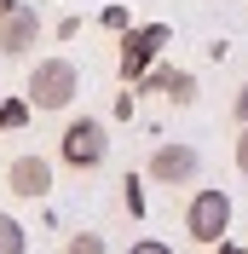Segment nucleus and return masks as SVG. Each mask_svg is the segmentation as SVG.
Instances as JSON below:
<instances>
[{
    "instance_id": "obj_15",
    "label": "nucleus",
    "mask_w": 248,
    "mask_h": 254,
    "mask_svg": "<svg viewBox=\"0 0 248 254\" xmlns=\"http://www.w3.org/2000/svg\"><path fill=\"white\" fill-rule=\"evenodd\" d=\"M231 110H237V122H248V81L237 87V104H231Z\"/></svg>"
},
{
    "instance_id": "obj_6",
    "label": "nucleus",
    "mask_w": 248,
    "mask_h": 254,
    "mask_svg": "<svg viewBox=\"0 0 248 254\" xmlns=\"http://www.w3.org/2000/svg\"><path fill=\"white\" fill-rule=\"evenodd\" d=\"M6 190L23 196V202L52 196V162L47 156H12V162H6Z\"/></svg>"
},
{
    "instance_id": "obj_7",
    "label": "nucleus",
    "mask_w": 248,
    "mask_h": 254,
    "mask_svg": "<svg viewBox=\"0 0 248 254\" xmlns=\"http://www.w3.org/2000/svg\"><path fill=\"white\" fill-rule=\"evenodd\" d=\"M35 41H41V12L35 6H12L0 17V58H29Z\"/></svg>"
},
{
    "instance_id": "obj_14",
    "label": "nucleus",
    "mask_w": 248,
    "mask_h": 254,
    "mask_svg": "<svg viewBox=\"0 0 248 254\" xmlns=\"http://www.w3.org/2000/svg\"><path fill=\"white\" fill-rule=\"evenodd\" d=\"M237 168L248 174V122H243V133H237Z\"/></svg>"
},
{
    "instance_id": "obj_4",
    "label": "nucleus",
    "mask_w": 248,
    "mask_h": 254,
    "mask_svg": "<svg viewBox=\"0 0 248 254\" xmlns=\"http://www.w3.org/2000/svg\"><path fill=\"white\" fill-rule=\"evenodd\" d=\"M168 41H173L168 23H144V29H127V35H122V58H116V64H122V81H127V87L156 64V52L168 47Z\"/></svg>"
},
{
    "instance_id": "obj_10",
    "label": "nucleus",
    "mask_w": 248,
    "mask_h": 254,
    "mask_svg": "<svg viewBox=\"0 0 248 254\" xmlns=\"http://www.w3.org/2000/svg\"><path fill=\"white\" fill-rule=\"evenodd\" d=\"M29 122V98H0V133H17Z\"/></svg>"
},
{
    "instance_id": "obj_12",
    "label": "nucleus",
    "mask_w": 248,
    "mask_h": 254,
    "mask_svg": "<svg viewBox=\"0 0 248 254\" xmlns=\"http://www.w3.org/2000/svg\"><path fill=\"white\" fill-rule=\"evenodd\" d=\"M122 196H127V214H144V190H139V179H122Z\"/></svg>"
},
{
    "instance_id": "obj_1",
    "label": "nucleus",
    "mask_w": 248,
    "mask_h": 254,
    "mask_svg": "<svg viewBox=\"0 0 248 254\" xmlns=\"http://www.w3.org/2000/svg\"><path fill=\"white\" fill-rule=\"evenodd\" d=\"M58 156H63V168H75V174L104 168V156H110V127L98 122V116H75V122L58 133Z\"/></svg>"
},
{
    "instance_id": "obj_11",
    "label": "nucleus",
    "mask_w": 248,
    "mask_h": 254,
    "mask_svg": "<svg viewBox=\"0 0 248 254\" xmlns=\"http://www.w3.org/2000/svg\"><path fill=\"white\" fill-rule=\"evenodd\" d=\"M63 254H104V237L98 231H75V237L63 243Z\"/></svg>"
},
{
    "instance_id": "obj_8",
    "label": "nucleus",
    "mask_w": 248,
    "mask_h": 254,
    "mask_svg": "<svg viewBox=\"0 0 248 254\" xmlns=\"http://www.w3.org/2000/svg\"><path fill=\"white\" fill-rule=\"evenodd\" d=\"M133 87H144V93H168L179 110H185V104H196V75H190V69H168V64H150V69H144Z\"/></svg>"
},
{
    "instance_id": "obj_16",
    "label": "nucleus",
    "mask_w": 248,
    "mask_h": 254,
    "mask_svg": "<svg viewBox=\"0 0 248 254\" xmlns=\"http://www.w3.org/2000/svg\"><path fill=\"white\" fill-rule=\"evenodd\" d=\"M214 254H248V249H243V243H231V237H219V243H214Z\"/></svg>"
},
{
    "instance_id": "obj_17",
    "label": "nucleus",
    "mask_w": 248,
    "mask_h": 254,
    "mask_svg": "<svg viewBox=\"0 0 248 254\" xmlns=\"http://www.w3.org/2000/svg\"><path fill=\"white\" fill-rule=\"evenodd\" d=\"M12 6H17V0H0V17H6V12H12Z\"/></svg>"
},
{
    "instance_id": "obj_9",
    "label": "nucleus",
    "mask_w": 248,
    "mask_h": 254,
    "mask_svg": "<svg viewBox=\"0 0 248 254\" xmlns=\"http://www.w3.org/2000/svg\"><path fill=\"white\" fill-rule=\"evenodd\" d=\"M0 254H29V231L12 214H0Z\"/></svg>"
},
{
    "instance_id": "obj_13",
    "label": "nucleus",
    "mask_w": 248,
    "mask_h": 254,
    "mask_svg": "<svg viewBox=\"0 0 248 254\" xmlns=\"http://www.w3.org/2000/svg\"><path fill=\"white\" fill-rule=\"evenodd\" d=\"M127 254H173V249H168V243H156V237H139Z\"/></svg>"
},
{
    "instance_id": "obj_3",
    "label": "nucleus",
    "mask_w": 248,
    "mask_h": 254,
    "mask_svg": "<svg viewBox=\"0 0 248 254\" xmlns=\"http://www.w3.org/2000/svg\"><path fill=\"white\" fill-rule=\"evenodd\" d=\"M185 231L202 249H214L219 237H231V196L214 190V185H202L196 196H190V208H185Z\"/></svg>"
},
{
    "instance_id": "obj_5",
    "label": "nucleus",
    "mask_w": 248,
    "mask_h": 254,
    "mask_svg": "<svg viewBox=\"0 0 248 254\" xmlns=\"http://www.w3.org/2000/svg\"><path fill=\"white\" fill-rule=\"evenodd\" d=\"M144 174H150L156 185H196L202 156L190 150V144H156V150H150V168H144Z\"/></svg>"
},
{
    "instance_id": "obj_2",
    "label": "nucleus",
    "mask_w": 248,
    "mask_h": 254,
    "mask_svg": "<svg viewBox=\"0 0 248 254\" xmlns=\"http://www.w3.org/2000/svg\"><path fill=\"white\" fill-rule=\"evenodd\" d=\"M81 93V69L69 58H41L29 69V110H69Z\"/></svg>"
}]
</instances>
